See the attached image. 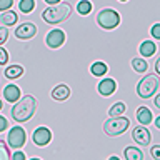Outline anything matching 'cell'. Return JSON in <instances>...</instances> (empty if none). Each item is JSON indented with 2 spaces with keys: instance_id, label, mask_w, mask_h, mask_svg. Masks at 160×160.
Listing matches in <instances>:
<instances>
[{
  "instance_id": "1",
  "label": "cell",
  "mask_w": 160,
  "mask_h": 160,
  "mask_svg": "<svg viewBox=\"0 0 160 160\" xmlns=\"http://www.w3.org/2000/svg\"><path fill=\"white\" fill-rule=\"evenodd\" d=\"M35 110H37V98L33 95H25V97H20L18 102H15L10 113H12V118L15 122L23 123L33 117Z\"/></svg>"
},
{
  "instance_id": "2",
  "label": "cell",
  "mask_w": 160,
  "mask_h": 160,
  "mask_svg": "<svg viewBox=\"0 0 160 160\" xmlns=\"http://www.w3.org/2000/svg\"><path fill=\"white\" fill-rule=\"evenodd\" d=\"M70 13H72V5L68 2H58L45 8L42 13V18L50 25H57V23L65 22L70 17Z\"/></svg>"
},
{
  "instance_id": "3",
  "label": "cell",
  "mask_w": 160,
  "mask_h": 160,
  "mask_svg": "<svg viewBox=\"0 0 160 160\" xmlns=\"http://www.w3.org/2000/svg\"><path fill=\"white\" fill-rule=\"evenodd\" d=\"M130 127V120L127 117H110L108 120H105L103 123V132L108 137H118L122 135L125 130Z\"/></svg>"
},
{
  "instance_id": "4",
  "label": "cell",
  "mask_w": 160,
  "mask_h": 160,
  "mask_svg": "<svg viewBox=\"0 0 160 160\" xmlns=\"http://www.w3.org/2000/svg\"><path fill=\"white\" fill-rule=\"evenodd\" d=\"M160 85V80L157 75H145V77L137 83V93L140 98H150L157 93Z\"/></svg>"
},
{
  "instance_id": "5",
  "label": "cell",
  "mask_w": 160,
  "mask_h": 160,
  "mask_svg": "<svg viewBox=\"0 0 160 160\" xmlns=\"http://www.w3.org/2000/svg\"><path fill=\"white\" fill-rule=\"evenodd\" d=\"M97 23L105 30H112L115 27H118L120 13L115 12L113 8H103V10H100L98 15H97Z\"/></svg>"
},
{
  "instance_id": "6",
  "label": "cell",
  "mask_w": 160,
  "mask_h": 160,
  "mask_svg": "<svg viewBox=\"0 0 160 160\" xmlns=\"http://www.w3.org/2000/svg\"><path fill=\"white\" fill-rule=\"evenodd\" d=\"M25 142H27V133L22 127H12L10 132L7 135V143L10 145L12 148H22Z\"/></svg>"
},
{
  "instance_id": "7",
  "label": "cell",
  "mask_w": 160,
  "mask_h": 160,
  "mask_svg": "<svg viewBox=\"0 0 160 160\" xmlns=\"http://www.w3.org/2000/svg\"><path fill=\"white\" fill-rule=\"evenodd\" d=\"M132 138L140 147H147L150 140H152V133H150L148 128H145V125H140V127H135L132 130Z\"/></svg>"
},
{
  "instance_id": "8",
  "label": "cell",
  "mask_w": 160,
  "mask_h": 160,
  "mask_svg": "<svg viewBox=\"0 0 160 160\" xmlns=\"http://www.w3.org/2000/svg\"><path fill=\"white\" fill-rule=\"evenodd\" d=\"M32 140L37 147H45V145H48L50 140H52V132H50L47 127H38V128H35V132L32 135Z\"/></svg>"
},
{
  "instance_id": "9",
  "label": "cell",
  "mask_w": 160,
  "mask_h": 160,
  "mask_svg": "<svg viewBox=\"0 0 160 160\" xmlns=\"http://www.w3.org/2000/svg\"><path fill=\"white\" fill-rule=\"evenodd\" d=\"M45 42H47V45L50 48H58V47H62L63 42H65V33L60 28H53L47 33Z\"/></svg>"
},
{
  "instance_id": "10",
  "label": "cell",
  "mask_w": 160,
  "mask_h": 160,
  "mask_svg": "<svg viewBox=\"0 0 160 160\" xmlns=\"http://www.w3.org/2000/svg\"><path fill=\"white\" fill-rule=\"evenodd\" d=\"M35 33H37V27L32 22H25L15 28V37L20 40H30L32 37H35Z\"/></svg>"
},
{
  "instance_id": "11",
  "label": "cell",
  "mask_w": 160,
  "mask_h": 160,
  "mask_svg": "<svg viewBox=\"0 0 160 160\" xmlns=\"http://www.w3.org/2000/svg\"><path fill=\"white\" fill-rule=\"evenodd\" d=\"M115 88H117V82H115L113 78H105L98 83V93L102 95V97H110V95H113Z\"/></svg>"
},
{
  "instance_id": "12",
  "label": "cell",
  "mask_w": 160,
  "mask_h": 160,
  "mask_svg": "<svg viewBox=\"0 0 160 160\" xmlns=\"http://www.w3.org/2000/svg\"><path fill=\"white\" fill-rule=\"evenodd\" d=\"M3 97H5L7 102L15 103V102L20 100V97H22V92H20V88L17 87V85L10 83V85H7V87L3 88Z\"/></svg>"
},
{
  "instance_id": "13",
  "label": "cell",
  "mask_w": 160,
  "mask_h": 160,
  "mask_svg": "<svg viewBox=\"0 0 160 160\" xmlns=\"http://www.w3.org/2000/svg\"><path fill=\"white\" fill-rule=\"evenodd\" d=\"M52 98L53 100H58V102H63V100H67L68 97H70V88L67 87L65 83H62V85H57L53 90H52Z\"/></svg>"
},
{
  "instance_id": "14",
  "label": "cell",
  "mask_w": 160,
  "mask_h": 160,
  "mask_svg": "<svg viewBox=\"0 0 160 160\" xmlns=\"http://www.w3.org/2000/svg\"><path fill=\"white\" fill-rule=\"evenodd\" d=\"M155 50H157L155 42H152V40H143V42L140 43L138 52H140V55H142L143 58H147V57H152V55L155 53Z\"/></svg>"
},
{
  "instance_id": "15",
  "label": "cell",
  "mask_w": 160,
  "mask_h": 160,
  "mask_svg": "<svg viewBox=\"0 0 160 160\" xmlns=\"http://www.w3.org/2000/svg\"><path fill=\"white\" fill-rule=\"evenodd\" d=\"M137 120H138L142 125H148V123L153 120L150 108H147V107H138V108H137Z\"/></svg>"
},
{
  "instance_id": "16",
  "label": "cell",
  "mask_w": 160,
  "mask_h": 160,
  "mask_svg": "<svg viewBox=\"0 0 160 160\" xmlns=\"http://www.w3.org/2000/svg\"><path fill=\"white\" fill-rule=\"evenodd\" d=\"M0 20H2V23L5 25V27H12V25L17 23L18 15L15 13L12 8H10V10H5V12L2 13V17H0Z\"/></svg>"
},
{
  "instance_id": "17",
  "label": "cell",
  "mask_w": 160,
  "mask_h": 160,
  "mask_svg": "<svg viewBox=\"0 0 160 160\" xmlns=\"http://www.w3.org/2000/svg\"><path fill=\"white\" fill-rule=\"evenodd\" d=\"M23 75V67L22 65H10V67L5 68V77L10 78V80H15L18 77Z\"/></svg>"
},
{
  "instance_id": "18",
  "label": "cell",
  "mask_w": 160,
  "mask_h": 160,
  "mask_svg": "<svg viewBox=\"0 0 160 160\" xmlns=\"http://www.w3.org/2000/svg\"><path fill=\"white\" fill-rule=\"evenodd\" d=\"M123 153L127 160H143V153L138 147H127Z\"/></svg>"
},
{
  "instance_id": "19",
  "label": "cell",
  "mask_w": 160,
  "mask_h": 160,
  "mask_svg": "<svg viewBox=\"0 0 160 160\" xmlns=\"http://www.w3.org/2000/svg\"><path fill=\"white\" fill-rule=\"evenodd\" d=\"M107 63H103V62H95L92 63V67H90V72H92L93 77H103L105 73H107Z\"/></svg>"
},
{
  "instance_id": "20",
  "label": "cell",
  "mask_w": 160,
  "mask_h": 160,
  "mask_svg": "<svg viewBox=\"0 0 160 160\" xmlns=\"http://www.w3.org/2000/svg\"><path fill=\"white\" fill-rule=\"evenodd\" d=\"M125 110H127L125 103H123V102H117V103H113L112 107H110L108 115H110V117H120V115H122Z\"/></svg>"
},
{
  "instance_id": "21",
  "label": "cell",
  "mask_w": 160,
  "mask_h": 160,
  "mask_svg": "<svg viewBox=\"0 0 160 160\" xmlns=\"http://www.w3.org/2000/svg\"><path fill=\"white\" fill-rule=\"evenodd\" d=\"M132 67H133L135 72L143 73L145 70L148 68V63L145 62V58H132Z\"/></svg>"
},
{
  "instance_id": "22",
  "label": "cell",
  "mask_w": 160,
  "mask_h": 160,
  "mask_svg": "<svg viewBox=\"0 0 160 160\" xmlns=\"http://www.w3.org/2000/svg\"><path fill=\"white\" fill-rule=\"evenodd\" d=\"M77 10L80 15H88L92 12V2L90 0H80L78 5H77Z\"/></svg>"
},
{
  "instance_id": "23",
  "label": "cell",
  "mask_w": 160,
  "mask_h": 160,
  "mask_svg": "<svg viewBox=\"0 0 160 160\" xmlns=\"http://www.w3.org/2000/svg\"><path fill=\"white\" fill-rule=\"evenodd\" d=\"M18 8H20V12H23V13H30L35 8V0H22V2L18 3Z\"/></svg>"
},
{
  "instance_id": "24",
  "label": "cell",
  "mask_w": 160,
  "mask_h": 160,
  "mask_svg": "<svg viewBox=\"0 0 160 160\" xmlns=\"http://www.w3.org/2000/svg\"><path fill=\"white\" fill-rule=\"evenodd\" d=\"M0 160H12L10 157V150L7 147V143L0 140Z\"/></svg>"
},
{
  "instance_id": "25",
  "label": "cell",
  "mask_w": 160,
  "mask_h": 160,
  "mask_svg": "<svg viewBox=\"0 0 160 160\" xmlns=\"http://www.w3.org/2000/svg\"><path fill=\"white\" fill-rule=\"evenodd\" d=\"M7 62H8V53H7V50L0 45V65H7Z\"/></svg>"
},
{
  "instance_id": "26",
  "label": "cell",
  "mask_w": 160,
  "mask_h": 160,
  "mask_svg": "<svg viewBox=\"0 0 160 160\" xmlns=\"http://www.w3.org/2000/svg\"><path fill=\"white\" fill-rule=\"evenodd\" d=\"M13 5V0H0V12H5V10H10Z\"/></svg>"
},
{
  "instance_id": "27",
  "label": "cell",
  "mask_w": 160,
  "mask_h": 160,
  "mask_svg": "<svg viewBox=\"0 0 160 160\" xmlns=\"http://www.w3.org/2000/svg\"><path fill=\"white\" fill-rule=\"evenodd\" d=\"M8 38V28L7 27H0V45H3Z\"/></svg>"
},
{
  "instance_id": "28",
  "label": "cell",
  "mask_w": 160,
  "mask_h": 160,
  "mask_svg": "<svg viewBox=\"0 0 160 160\" xmlns=\"http://www.w3.org/2000/svg\"><path fill=\"white\" fill-rule=\"evenodd\" d=\"M150 33H152V37L155 40H160V23H155L152 27V30H150Z\"/></svg>"
},
{
  "instance_id": "29",
  "label": "cell",
  "mask_w": 160,
  "mask_h": 160,
  "mask_svg": "<svg viewBox=\"0 0 160 160\" xmlns=\"http://www.w3.org/2000/svg\"><path fill=\"white\" fill-rule=\"evenodd\" d=\"M150 155H152L155 160H160V145H155V147L150 148Z\"/></svg>"
},
{
  "instance_id": "30",
  "label": "cell",
  "mask_w": 160,
  "mask_h": 160,
  "mask_svg": "<svg viewBox=\"0 0 160 160\" xmlns=\"http://www.w3.org/2000/svg\"><path fill=\"white\" fill-rule=\"evenodd\" d=\"M7 127H8V120L5 118V117H2V115H0V132L7 130Z\"/></svg>"
},
{
  "instance_id": "31",
  "label": "cell",
  "mask_w": 160,
  "mask_h": 160,
  "mask_svg": "<svg viewBox=\"0 0 160 160\" xmlns=\"http://www.w3.org/2000/svg\"><path fill=\"white\" fill-rule=\"evenodd\" d=\"M12 160H27V158H25V153H23V152L17 150V152L12 155Z\"/></svg>"
},
{
  "instance_id": "32",
  "label": "cell",
  "mask_w": 160,
  "mask_h": 160,
  "mask_svg": "<svg viewBox=\"0 0 160 160\" xmlns=\"http://www.w3.org/2000/svg\"><path fill=\"white\" fill-rule=\"evenodd\" d=\"M155 72H157L158 75H160V57L155 60Z\"/></svg>"
},
{
  "instance_id": "33",
  "label": "cell",
  "mask_w": 160,
  "mask_h": 160,
  "mask_svg": "<svg viewBox=\"0 0 160 160\" xmlns=\"http://www.w3.org/2000/svg\"><path fill=\"white\" fill-rule=\"evenodd\" d=\"M153 103H155V107H157V108H160V93L153 98Z\"/></svg>"
},
{
  "instance_id": "34",
  "label": "cell",
  "mask_w": 160,
  "mask_h": 160,
  "mask_svg": "<svg viewBox=\"0 0 160 160\" xmlns=\"http://www.w3.org/2000/svg\"><path fill=\"white\" fill-rule=\"evenodd\" d=\"M45 2H47L48 5H55V3H58L60 0H45Z\"/></svg>"
},
{
  "instance_id": "35",
  "label": "cell",
  "mask_w": 160,
  "mask_h": 160,
  "mask_svg": "<svg viewBox=\"0 0 160 160\" xmlns=\"http://www.w3.org/2000/svg\"><path fill=\"white\" fill-rule=\"evenodd\" d=\"M155 127H157V128H160V115H158L157 118H155Z\"/></svg>"
},
{
  "instance_id": "36",
  "label": "cell",
  "mask_w": 160,
  "mask_h": 160,
  "mask_svg": "<svg viewBox=\"0 0 160 160\" xmlns=\"http://www.w3.org/2000/svg\"><path fill=\"white\" fill-rule=\"evenodd\" d=\"M108 160H120V158H118V157H117V155H112V157H110V158H108Z\"/></svg>"
},
{
  "instance_id": "37",
  "label": "cell",
  "mask_w": 160,
  "mask_h": 160,
  "mask_svg": "<svg viewBox=\"0 0 160 160\" xmlns=\"http://www.w3.org/2000/svg\"><path fill=\"white\" fill-rule=\"evenodd\" d=\"M2 107H3V105H2V100H0V110H2Z\"/></svg>"
},
{
  "instance_id": "38",
  "label": "cell",
  "mask_w": 160,
  "mask_h": 160,
  "mask_svg": "<svg viewBox=\"0 0 160 160\" xmlns=\"http://www.w3.org/2000/svg\"><path fill=\"white\" fill-rule=\"evenodd\" d=\"M30 160H42V158H30Z\"/></svg>"
},
{
  "instance_id": "39",
  "label": "cell",
  "mask_w": 160,
  "mask_h": 160,
  "mask_svg": "<svg viewBox=\"0 0 160 160\" xmlns=\"http://www.w3.org/2000/svg\"><path fill=\"white\" fill-rule=\"evenodd\" d=\"M118 2H127V0H118Z\"/></svg>"
}]
</instances>
